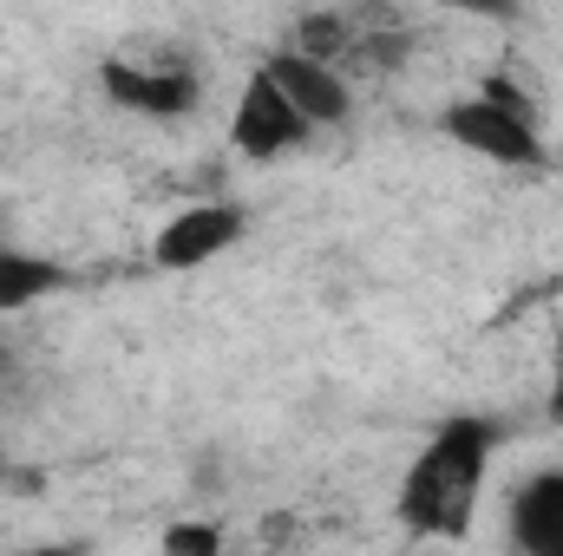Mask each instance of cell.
Wrapping results in <instances>:
<instances>
[{
	"label": "cell",
	"instance_id": "10",
	"mask_svg": "<svg viewBox=\"0 0 563 556\" xmlns=\"http://www.w3.org/2000/svg\"><path fill=\"white\" fill-rule=\"evenodd\" d=\"M164 551H223V537L203 531V524H177V531L164 537Z\"/></svg>",
	"mask_w": 563,
	"mask_h": 556
},
{
	"label": "cell",
	"instance_id": "5",
	"mask_svg": "<svg viewBox=\"0 0 563 556\" xmlns=\"http://www.w3.org/2000/svg\"><path fill=\"white\" fill-rule=\"evenodd\" d=\"M230 243H243V210L210 197V203L177 210V216L157 230L151 263H157V269H203V263H217Z\"/></svg>",
	"mask_w": 563,
	"mask_h": 556
},
{
	"label": "cell",
	"instance_id": "7",
	"mask_svg": "<svg viewBox=\"0 0 563 556\" xmlns=\"http://www.w3.org/2000/svg\"><path fill=\"white\" fill-rule=\"evenodd\" d=\"M347 79L354 73H400L413 59V26L387 0H354L347 7Z\"/></svg>",
	"mask_w": 563,
	"mask_h": 556
},
{
	"label": "cell",
	"instance_id": "11",
	"mask_svg": "<svg viewBox=\"0 0 563 556\" xmlns=\"http://www.w3.org/2000/svg\"><path fill=\"white\" fill-rule=\"evenodd\" d=\"M439 7L472 13V20H511V13H518V0H439Z\"/></svg>",
	"mask_w": 563,
	"mask_h": 556
},
{
	"label": "cell",
	"instance_id": "4",
	"mask_svg": "<svg viewBox=\"0 0 563 556\" xmlns=\"http://www.w3.org/2000/svg\"><path fill=\"white\" fill-rule=\"evenodd\" d=\"M308 132H314V125L288 105V92L269 79V66H256V73L243 79V92H236V112H230V144H236L250 164H269V157H282V151H295Z\"/></svg>",
	"mask_w": 563,
	"mask_h": 556
},
{
	"label": "cell",
	"instance_id": "14",
	"mask_svg": "<svg viewBox=\"0 0 563 556\" xmlns=\"http://www.w3.org/2000/svg\"><path fill=\"white\" fill-rule=\"evenodd\" d=\"M0 471H7V465H0Z\"/></svg>",
	"mask_w": 563,
	"mask_h": 556
},
{
	"label": "cell",
	"instance_id": "13",
	"mask_svg": "<svg viewBox=\"0 0 563 556\" xmlns=\"http://www.w3.org/2000/svg\"><path fill=\"white\" fill-rule=\"evenodd\" d=\"M7 367H13V354H7V347H0V380H7Z\"/></svg>",
	"mask_w": 563,
	"mask_h": 556
},
{
	"label": "cell",
	"instance_id": "6",
	"mask_svg": "<svg viewBox=\"0 0 563 556\" xmlns=\"http://www.w3.org/2000/svg\"><path fill=\"white\" fill-rule=\"evenodd\" d=\"M269 79L288 92V105H295L308 125H347V112H354V79H347L341 66H321V59L295 53V46L269 59Z\"/></svg>",
	"mask_w": 563,
	"mask_h": 556
},
{
	"label": "cell",
	"instance_id": "8",
	"mask_svg": "<svg viewBox=\"0 0 563 556\" xmlns=\"http://www.w3.org/2000/svg\"><path fill=\"white\" fill-rule=\"evenodd\" d=\"M511 544L531 556H563V471L531 478L511 498Z\"/></svg>",
	"mask_w": 563,
	"mask_h": 556
},
{
	"label": "cell",
	"instance_id": "12",
	"mask_svg": "<svg viewBox=\"0 0 563 556\" xmlns=\"http://www.w3.org/2000/svg\"><path fill=\"white\" fill-rule=\"evenodd\" d=\"M551 425H563V327H558V347H551Z\"/></svg>",
	"mask_w": 563,
	"mask_h": 556
},
{
	"label": "cell",
	"instance_id": "3",
	"mask_svg": "<svg viewBox=\"0 0 563 556\" xmlns=\"http://www.w3.org/2000/svg\"><path fill=\"white\" fill-rule=\"evenodd\" d=\"M99 86H106L112 105H125L139 119H184L203 99V79L177 59H106Z\"/></svg>",
	"mask_w": 563,
	"mask_h": 556
},
{
	"label": "cell",
	"instance_id": "2",
	"mask_svg": "<svg viewBox=\"0 0 563 556\" xmlns=\"http://www.w3.org/2000/svg\"><path fill=\"white\" fill-rule=\"evenodd\" d=\"M439 132L472 151V157H492V164H511V170H538L544 164V138L531 125V105L511 92V79H485L478 92L452 99L439 112Z\"/></svg>",
	"mask_w": 563,
	"mask_h": 556
},
{
	"label": "cell",
	"instance_id": "9",
	"mask_svg": "<svg viewBox=\"0 0 563 556\" xmlns=\"http://www.w3.org/2000/svg\"><path fill=\"white\" fill-rule=\"evenodd\" d=\"M347 7H314V13H301L295 20V53H308V59H321V66H341L347 73Z\"/></svg>",
	"mask_w": 563,
	"mask_h": 556
},
{
	"label": "cell",
	"instance_id": "1",
	"mask_svg": "<svg viewBox=\"0 0 563 556\" xmlns=\"http://www.w3.org/2000/svg\"><path fill=\"white\" fill-rule=\"evenodd\" d=\"M492 452H498V425L472 413L445 419L400 478V524L413 537H465L485 471H492Z\"/></svg>",
	"mask_w": 563,
	"mask_h": 556
}]
</instances>
